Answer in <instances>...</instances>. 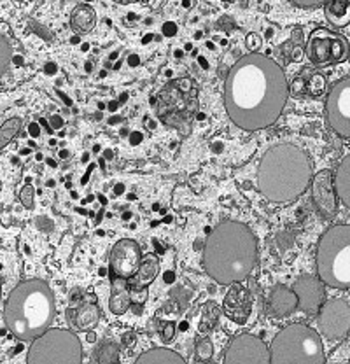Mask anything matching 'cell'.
Listing matches in <instances>:
<instances>
[{
  "instance_id": "cell-38",
  "label": "cell",
  "mask_w": 350,
  "mask_h": 364,
  "mask_svg": "<svg viewBox=\"0 0 350 364\" xmlns=\"http://www.w3.org/2000/svg\"><path fill=\"white\" fill-rule=\"evenodd\" d=\"M51 123H53V128H62L63 121L60 119L58 116H55V117H53V119H51Z\"/></svg>"
},
{
  "instance_id": "cell-12",
  "label": "cell",
  "mask_w": 350,
  "mask_h": 364,
  "mask_svg": "<svg viewBox=\"0 0 350 364\" xmlns=\"http://www.w3.org/2000/svg\"><path fill=\"white\" fill-rule=\"evenodd\" d=\"M142 263V252L139 244L132 238H123L117 242L110 252V272L114 277H123L130 279L139 272Z\"/></svg>"
},
{
  "instance_id": "cell-10",
  "label": "cell",
  "mask_w": 350,
  "mask_h": 364,
  "mask_svg": "<svg viewBox=\"0 0 350 364\" xmlns=\"http://www.w3.org/2000/svg\"><path fill=\"white\" fill-rule=\"evenodd\" d=\"M326 116L329 127L340 136H350V77L333 86L326 100Z\"/></svg>"
},
{
  "instance_id": "cell-42",
  "label": "cell",
  "mask_w": 350,
  "mask_h": 364,
  "mask_svg": "<svg viewBox=\"0 0 350 364\" xmlns=\"http://www.w3.org/2000/svg\"><path fill=\"white\" fill-rule=\"evenodd\" d=\"M114 191H116V193H123V191H124L123 184H120V186H117V188H116V189H114Z\"/></svg>"
},
{
  "instance_id": "cell-8",
  "label": "cell",
  "mask_w": 350,
  "mask_h": 364,
  "mask_svg": "<svg viewBox=\"0 0 350 364\" xmlns=\"http://www.w3.org/2000/svg\"><path fill=\"white\" fill-rule=\"evenodd\" d=\"M307 58L314 65L324 67L341 63L350 56L349 41L328 28H315L307 43Z\"/></svg>"
},
{
  "instance_id": "cell-7",
  "label": "cell",
  "mask_w": 350,
  "mask_h": 364,
  "mask_svg": "<svg viewBox=\"0 0 350 364\" xmlns=\"http://www.w3.org/2000/svg\"><path fill=\"white\" fill-rule=\"evenodd\" d=\"M26 361L30 364H81V341L68 329H48L32 341Z\"/></svg>"
},
{
  "instance_id": "cell-21",
  "label": "cell",
  "mask_w": 350,
  "mask_h": 364,
  "mask_svg": "<svg viewBox=\"0 0 350 364\" xmlns=\"http://www.w3.org/2000/svg\"><path fill=\"white\" fill-rule=\"evenodd\" d=\"M70 25L78 33L91 32L95 28V25H97V13L90 6L75 7L70 16Z\"/></svg>"
},
{
  "instance_id": "cell-1",
  "label": "cell",
  "mask_w": 350,
  "mask_h": 364,
  "mask_svg": "<svg viewBox=\"0 0 350 364\" xmlns=\"http://www.w3.org/2000/svg\"><path fill=\"white\" fill-rule=\"evenodd\" d=\"M289 98L282 67L268 56L250 53L231 67L224 85V107L238 128H268L282 114Z\"/></svg>"
},
{
  "instance_id": "cell-20",
  "label": "cell",
  "mask_w": 350,
  "mask_h": 364,
  "mask_svg": "<svg viewBox=\"0 0 350 364\" xmlns=\"http://www.w3.org/2000/svg\"><path fill=\"white\" fill-rule=\"evenodd\" d=\"M334 188H336V195L341 200V203L350 208V154L338 165L336 176H334Z\"/></svg>"
},
{
  "instance_id": "cell-36",
  "label": "cell",
  "mask_w": 350,
  "mask_h": 364,
  "mask_svg": "<svg viewBox=\"0 0 350 364\" xmlns=\"http://www.w3.org/2000/svg\"><path fill=\"white\" fill-rule=\"evenodd\" d=\"M305 88H307V85H305V81H303L302 77L296 79L295 85H292V90H295V93H303V91H305Z\"/></svg>"
},
{
  "instance_id": "cell-26",
  "label": "cell",
  "mask_w": 350,
  "mask_h": 364,
  "mask_svg": "<svg viewBox=\"0 0 350 364\" xmlns=\"http://www.w3.org/2000/svg\"><path fill=\"white\" fill-rule=\"evenodd\" d=\"M21 124L23 123L20 117H11V119H7L6 123L0 127V149H4L14 136L20 134Z\"/></svg>"
},
{
  "instance_id": "cell-41",
  "label": "cell",
  "mask_w": 350,
  "mask_h": 364,
  "mask_svg": "<svg viewBox=\"0 0 350 364\" xmlns=\"http://www.w3.org/2000/svg\"><path fill=\"white\" fill-rule=\"evenodd\" d=\"M132 139H133V144H139V140H140V135H139V134H133Z\"/></svg>"
},
{
  "instance_id": "cell-35",
  "label": "cell",
  "mask_w": 350,
  "mask_h": 364,
  "mask_svg": "<svg viewBox=\"0 0 350 364\" xmlns=\"http://www.w3.org/2000/svg\"><path fill=\"white\" fill-rule=\"evenodd\" d=\"M123 345H124V347H133V345H135V333H133V331L124 333V335H123Z\"/></svg>"
},
{
  "instance_id": "cell-4",
  "label": "cell",
  "mask_w": 350,
  "mask_h": 364,
  "mask_svg": "<svg viewBox=\"0 0 350 364\" xmlns=\"http://www.w3.org/2000/svg\"><path fill=\"white\" fill-rule=\"evenodd\" d=\"M55 318V298L44 280H25L11 291L4 321L7 329L21 341L36 340L48 331Z\"/></svg>"
},
{
  "instance_id": "cell-39",
  "label": "cell",
  "mask_w": 350,
  "mask_h": 364,
  "mask_svg": "<svg viewBox=\"0 0 350 364\" xmlns=\"http://www.w3.org/2000/svg\"><path fill=\"white\" fill-rule=\"evenodd\" d=\"M174 279H175V275H174V273H166V275H165V280H166V282H169V284H172L174 282Z\"/></svg>"
},
{
  "instance_id": "cell-16",
  "label": "cell",
  "mask_w": 350,
  "mask_h": 364,
  "mask_svg": "<svg viewBox=\"0 0 350 364\" xmlns=\"http://www.w3.org/2000/svg\"><path fill=\"white\" fill-rule=\"evenodd\" d=\"M67 317L70 321V324L75 326L79 331H90L100 321V309L95 303L90 301L78 303L75 306L68 309Z\"/></svg>"
},
{
  "instance_id": "cell-29",
  "label": "cell",
  "mask_w": 350,
  "mask_h": 364,
  "mask_svg": "<svg viewBox=\"0 0 350 364\" xmlns=\"http://www.w3.org/2000/svg\"><path fill=\"white\" fill-rule=\"evenodd\" d=\"M307 90L308 93L312 95V97H321L322 93H324L326 90V77L322 74H314L310 77V81H308L307 85Z\"/></svg>"
},
{
  "instance_id": "cell-18",
  "label": "cell",
  "mask_w": 350,
  "mask_h": 364,
  "mask_svg": "<svg viewBox=\"0 0 350 364\" xmlns=\"http://www.w3.org/2000/svg\"><path fill=\"white\" fill-rule=\"evenodd\" d=\"M132 303V294L128 289V282L123 277H114L112 280V293H110V312L116 314V316H123L128 312Z\"/></svg>"
},
{
  "instance_id": "cell-31",
  "label": "cell",
  "mask_w": 350,
  "mask_h": 364,
  "mask_svg": "<svg viewBox=\"0 0 350 364\" xmlns=\"http://www.w3.org/2000/svg\"><path fill=\"white\" fill-rule=\"evenodd\" d=\"M130 294H132V301L144 303V301H146V299H147V289H146V286H142V284H139V286L132 287Z\"/></svg>"
},
{
  "instance_id": "cell-9",
  "label": "cell",
  "mask_w": 350,
  "mask_h": 364,
  "mask_svg": "<svg viewBox=\"0 0 350 364\" xmlns=\"http://www.w3.org/2000/svg\"><path fill=\"white\" fill-rule=\"evenodd\" d=\"M226 364H270L272 352L265 345V341L250 333H240L233 336L224 354Z\"/></svg>"
},
{
  "instance_id": "cell-43",
  "label": "cell",
  "mask_w": 350,
  "mask_h": 364,
  "mask_svg": "<svg viewBox=\"0 0 350 364\" xmlns=\"http://www.w3.org/2000/svg\"><path fill=\"white\" fill-rule=\"evenodd\" d=\"M86 338H88V341H95V335H93V333H90V335H88Z\"/></svg>"
},
{
  "instance_id": "cell-19",
  "label": "cell",
  "mask_w": 350,
  "mask_h": 364,
  "mask_svg": "<svg viewBox=\"0 0 350 364\" xmlns=\"http://www.w3.org/2000/svg\"><path fill=\"white\" fill-rule=\"evenodd\" d=\"M326 20L336 28L350 25V0H326Z\"/></svg>"
},
{
  "instance_id": "cell-28",
  "label": "cell",
  "mask_w": 350,
  "mask_h": 364,
  "mask_svg": "<svg viewBox=\"0 0 350 364\" xmlns=\"http://www.w3.org/2000/svg\"><path fill=\"white\" fill-rule=\"evenodd\" d=\"M212 354H214V345H212L211 340L203 338V340L198 341V345H196V361H201V363L211 361Z\"/></svg>"
},
{
  "instance_id": "cell-33",
  "label": "cell",
  "mask_w": 350,
  "mask_h": 364,
  "mask_svg": "<svg viewBox=\"0 0 350 364\" xmlns=\"http://www.w3.org/2000/svg\"><path fill=\"white\" fill-rule=\"evenodd\" d=\"M175 336V326L174 322H165L161 328V338L165 343H169V341H172Z\"/></svg>"
},
{
  "instance_id": "cell-25",
  "label": "cell",
  "mask_w": 350,
  "mask_h": 364,
  "mask_svg": "<svg viewBox=\"0 0 350 364\" xmlns=\"http://www.w3.org/2000/svg\"><path fill=\"white\" fill-rule=\"evenodd\" d=\"M93 361L98 363V364H114L120 361V348H117V345L110 343H102L100 347L95 350L93 354Z\"/></svg>"
},
{
  "instance_id": "cell-37",
  "label": "cell",
  "mask_w": 350,
  "mask_h": 364,
  "mask_svg": "<svg viewBox=\"0 0 350 364\" xmlns=\"http://www.w3.org/2000/svg\"><path fill=\"white\" fill-rule=\"evenodd\" d=\"M163 32H165V36H175L177 33V25L175 23H165V26H163Z\"/></svg>"
},
{
  "instance_id": "cell-45",
  "label": "cell",
  "mask_w": 350,
  "mask_h": 364,
  "mask_svg": "<svg viewBox=\"0 0 350 364\" xmlns=\"http://www.w3.org/2000/svg\"><path fill=\"white\" fill-rule=\"evenodd\" d=\"M62 158H68V153H67V151H62Z\"/></svg>"
},
{
  "instance_id": "cell-46",
  "label": "cell",
  "mask_w": 350,
  "mask_h": 364,
  "mask_svg": "<svg viewBox=\"0 0 350 364\" xmlns=\"http://www.w3.org/2000/svg\"><path fill=\"white\" fill-rule=\"evenodd\" d=\"M0 298H2V279H0Z\"/></svg>"
},
{
  "instance_id": "cell-2",
  "label": "cell",
  "mask_w": 350,
  "mask_h": 364,
  "mask_svg": "<svg viewBox=\"0 0 350 364\" xmlns=\"http://www.w3.org/2000/svg\"><path fill=\"white\" fill-rule=\"evenodd\" d=\"M258 263V240L253 231L237 221H223L205 242L203 267L216 282L245 280Z\"/></svg>"
},
{
  "instance_id": "cell-24",
  "label": "cell",
  "mask_w": 350,
  "mask_h": 364,
  "mask_svg": "<svg viewBox=\"0 0 350 364\" xmlns=\"http://www.w3.org/2000/svg\"><path fill=\"white\" fill-rule=\"evenodd\" d=\"M219 321V309L214 301H207L201 306V321H200V331L208 333L214 329V326Z\"/></svg>"
},
{
  "instance_id": "cell-5",
  "label": "cell",
  "mask_w": 350,
  "mask_h": 364,
  "mask_svg": "<svg viewBox=\"0 0 350 364\" xmlns=\"http://www.w3.org/2000/svg\"><path fill=\"white\" fill-rule=\"evenodd\" d=\"M317 272L334 289L350 287V225L331 226L317 247Z\"/></svg>"
},
{
  "instance_id": "cell-22",
  "label": "cell",
  "mask_w": 350,
  "mask_h": 364,
  "mask_svg": "<svg viewBox=\"0 0 350 364\" xmlns=\"http://www.w3.org/2000/svg\"><path fill=\"white\" fill-rule=\"evenodd\" d=\"M137 364H184V359L169 348H153L137 358Z\"/></svg>"
},
{
  "instance_id": "cell-14",
  "label": "cell",
  "mask_w": 350,
  "mask_h": 364,
  "mask_svg": "<svg viewBox=\"0 0 350 364\" xmlns=\"http://www.w3.org/2000/svg\"><path fill=\"white\" fill-rule=\"evenodd\" d=\"M312 198L317 205L319 212L326 219L336 215V188H334V179L329 170H322L312 179Z\"/></svg>"
},
{
  "instance_id": "cell-15",
  "label": "cell",
  "mask_w": 350,
  "mask_h": 364,
  "mask_svg": "<svg viewBox=\"0 0 350 364\" xmlns=\"http://www.w3.org/2000/svg\"><path fill=\"white\" fill-rule=\"evenodd\" d=\"M223 309L230 321L237 322V324H245L250 316V310H253V296L245 287L235 282L224 298Z\"/></svg>"
},
{
  "instance_id": "cell-40",
  "label": "cell",
  "mask_w": 350,
  "mask_h": 364,
  "mask_svg": "<svg viewBox=\"0 0 350 364\" xmlns=\"http://www.w3.org/2000/svg\"><path fill=\"white\" fill-rule=\"evenodd\" d=\"M30 134H33V135H37V134H39V130H37V127H36V124H32V127H30Z\"/></svg>"
},
{
  "instance_id": "cell-11",
  "label": "cell",
  "mask_w": 350,
  "mask_h": 364,
  "mask_svg": "<svg viewBox=\"0 0 350 364\" xmlns=\"http://www.w3.org/2000/svg\"><path fill=\"white\" fill-rule=\"evenodd\" d=\"M319 328L329 340H341L350 331V305L345 299H329L319 310Z\"/></svg>"
},
{
  "instance_id": "cell-3",
  "label": "cell",
  "mask_w": 350,
  "mask_h": 364,
  "mask_svg": "<svg viewBox=\"0 0 350 364\" xmlns=\"http://www.w3.org/2000/svg\"><path fill=\"white\" fill-rule=\"evenodd\" d=\"M312 184V161L292 144H277L262 154L258 168V188L273 203L298 200Z\"/></svg>"
},
{
  "instance_id": "cell-23",
  "label": "cell",
  "mask_w": 350,
  "mask_h": 364,
  "mask_svg": "<svg viewBox=\"0 0 350 364\" xmlns=\"http://www.w3.org/2000/svg\"><path fill=\"white\" fill-rule=\"evenodd\" d=\"M159 272V261L154 254H149V256L144 259V263H140L139 272H137V280L142 286H149L151 282L156 279Z\"/></svg>"
},
{
  "instance_id": "cell-6",
  "label": "cell",
  "mask_w": 350,
  "mask_h": 364,
  "mask_svg": "<svg viewBox=\"0 0 350 364\" xmlns=\"http://www.w3.org/2000/svg\"><path fill=\"white\" fill-rule=\"evenodd\" d=\"M272 364H324L321 336L305 324H289L272 341Z\"/></svg>"
},
{
  "instance_id": "cell-44",
  "label": "cell",
  "mask_w": 350,
  "mask_h": 364,
  "mask_svg": "<svg viewBox=\"0 0 350 364\" xmlns=\"http://www.w3.org/2000/svg\"><path fill=\"white\" fill-rule=\"evenodd\" d=\"M137 63H139V60H137V56H133V58H132V65H137Z\"/></svg>"
},
{
  "instance_id": "cell-34",
  "label": "cell",
  "mask_w": 350,
  "mask_h": 364,
  "mask_svg": "<svg viewBox=\"0 0 350 364\" xmlns=\"http://www.w3.org/2000/svg\"><path fill=\"white\" fill-rule=\"evenodd\" d=\"M292 4H296V6L299 7H315V6H321V4H324L326 0H291Z\"/></svg>"
},
{
  "instance_id": "cell-27",
  "label": "cell",
  "mask_w": 350,
  "mask_h": 364,
  "mask_svg": "<svg viewBox=\"0 0 350 364\" xmlns=\"http://www.w3.org/2000/svg\"><path fill=\"white\" fill-rule=\"evenodd\" d=\"M11 58H13V49H11L9 41L0 36V75L7 70Z\"/></svg>"
},
{
  "instance_id": "cell-30",
  "label": "cell",
  "mask_w": 350,
  "mask_h": 364,
  "mask_svg": "<svg viewBox=\"0 0 350 364\" xmlns=\"http://www.w3.org/2000/svg\"><path fill=\"white\" fill-rule=\"evenodd\" d=\"M33 196H36V189H33V186L32 184L23 186V189L20 191V200L26 208L33 207Z\"/></svg>"
},
{
  "instance_id": "cell-13",
  "label": "cell",
  "mask_w": 350,
  "mask_h": 364,
  "mask_svg": "<svg viewBox=\"0 0 350 364\" xmlns=\"http://www.w3.org/2000/svg\"><path fill=\"white\" fill-rule=\"evenodd\" d=\"M298 296V309L307 316H315L321 310L324 299V282L312 275H303L292 286Z\"/></svg>"
},
{
  "instance_id": "cell-32",
  "label": "cell",
  "mask_w": 350,
  "mask_h": 364,
  "mask_svg": "<svg viewBox=\"0 0 350 364\" xmlns=\"http://www.w3.org/2000/svg\"><path fill=\"white\" fill-rule=\"evenodd\" d=\"M261 44H262V41H261V37L258 36V33H249V36H247L245 46H247V49H249L250 53H256L258 49L261 48Z\"/></svg>"
},
{
  "instance_id": "cell-17",
  "label": "cell",
  "mask_w": 350,
  "mask_h": 364,
  "mask_svg": "<svg viewBox=\"0 0 350 364\" xmlns=\"http://www.w3.org/2000/svg\"><path fill=\"white\" fill-rule=\"evenodd\" d=\"M270 312L275 317H287L298 309V296L285 286H277L270 294Z\"/></svg>"
}]
</instances>
